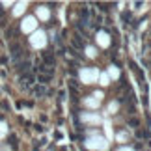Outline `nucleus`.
Segmentation results:
<instances>
[{"instance_id": "1", "label": "nucleus", "mask_w": 151, "mask_h": 151, "mask_svg": "<svg viewBox=\"0 0 151 151\" xmlns=\"http://www.w3.org/2000/svg\"><path fill=\"white\" fill-rule=\"evenodd\" d=\"M84 147L90 151H106L108 149V140L99 132H91L84 140Z\"/></svg>"}, {"instance_id": "2", "label": "nucleus", "mask_w": 151, "mask_h": 151, "mask_svg": "<svg viewBox=\"0 0 151 151\" xmlns=\"http://www.w3.org/2000/svg\"><path fill=\"white\" fill-rule=\"evenodd\" d=\"M78 78L84 84H95L99 78V69L97 67H82L78 71Z\"/></svg>"}, {"instance_id": "3", "label": "nucleus", "mask_w": 151, "mask_h": 151, "mask_svg": "<svg viewBox=\"0 0 151 151\" xmlns=\"http://www.w3.org/2000/svg\"><path fill=\"white\" fill-rule=\"evenodd\" d=\"M30 45L34 49H45L47 47V34L43 30H36L34 34H30Z\"/></svg>"}, {"instance_id": "4", "label": "nucleus", "mask_w": 151, "mask_h": 151, "mask_svg": "<svg viewBox=\"0 0 151 151\" xmlns=\"http://www.w3.org/2000/svg\"><path fill=\"white\" fill-rule=\"evenodd\" d=\"M21 30L24 32V34H34L37 30V19L34 15H28V17H24L22 19V22H21Z\"/></svg>"}, {"instance_id": "5", "label": "nucleus", "mask_w": 151, "mask_h": 151, "mask_svg": "<svg viewBox=\"0 0 151 151\" xmlns=\"http://www.w3.org/2000/svg\"><path fill=\"white\" fill-rule=\"evenodd\" d=\"M80 121H82V123H88V125H101L103 123L101 116L97 112H82L80 114Z\"/></svg>"}, {"instance_id": "6", "label": "nucleus", "mask_w": 151, "mask_h": 151, "mask_svg": "<svg viewBox=\"0 0 151 151\" xmlns=\"http://www.w3.org/2000/svg\"><path fill=\"white\" fill-rule=\"evenodd\" d=\"M95 39H97V45H99L101 49H106V47H110V36L104 30H99L97 32V36H95Z\"/></svg>"}, {"instance_id": "7", "label": "nucleus", "mask_w": 151, "mask_h": 151, "mask_svg": "<svg viewBox=\"0 0 151 151\" xmlns=\"http://www.w3.org/2000/svg\"><path fill=\"white\" fill-rule=\"evenodd\" d=\"M36 19H39V21H49L50 19V9L47 8V6H39V8L36 9Z\"/></svg>"}, {"instance_id": "8", "label": "nucleus", "mask_w": 151, "mask_h": 151, "mask_svg": "<svg viewBox=\"0 0 151 151\" xmlns=\"http://www.w3.org/2000/svg\"><path fill=\"white\" fill-rule=\"evenodd\" d=\"M99 104H101V101H97V99H93V97H84V106L86 108H90V110H97L99 108Z\"/></svg>"}, {"instance_id": "9", "label": "nucleus", "mask_w": 151, "mask_h": 151, "mask_svg": "<svg viewBox=\"0 0 151 151\" xmlns=\"http://www.w3.org/2000/svg\"><path fill=\"white\" fill-rule=\"evenodd\" d=\"M106 75H108V78H110V80H118V78H119V75H121V71H119V67H116V65H108Z\"/></svg>"}, {"instance_id": "10", "label": "nucleus", "mask_w": 151, "mask_h": 151, "mask_svg": "<svg viewBox=\"0 0 151 151\" xmlns=\"http://www.w3.org/2000/svg\"><path fill=\"white\" fill-rule=\"evenodd\" d=\"M13 6H15V8H13V15H15V17H21V15L26 11L28 2H17V4H13Z\"/></svg>"}, {"instance_id": "11", "label": "nucleus", "mask_w": 151, "mask_h": 151, "mask_svg": "<svg viewBox=\"0 0 151 151\" xmlns=\"http://www.w3.org/2000/svg\"><path fill=\"white\" fill-rule=\"evenodd\" d=\"M97 80H99V84L103 86V88H106V86L112 82V80L108 78V75H106V73H99V78H97Z\"/></svg>"}, {"instance_id": "12", "label": "nucleus", "mask_w": 151, "mask_h": 151, "mask_svg": "<svg viewBox=\"0 0 151 151\" xmlns=\"http://www.w3.org/2000/svg\"><path fill=\"white\" fill-rule=\"evenodd\" d=\"M118 110H119V103L118 101H112L108 104V114H116Z\"/></svg>"}, {"instance_id": "13", "label": "nucleus", "mask_w": 151, "mask_h": 151, "mask_svg": "<svg viewBox=\"0 0 151 151\" xmlns=\"http://www.w3.org/2000/svg\"><path fill=\"white\" fill-rule=\"evenodd\" d=\"M86 56H88V58H95L97 56V49L91 47V45H88V47H86Z\"/></svg>"}, {"instance_id": "14", "label": "nucleus", "mask_w": 151, "mask_h": 151, "mask_svg": "<svg viewBox=\"0 0 151 151\" xmlns=\"http://www.w3.org/2000/svg\"><path fill=\"white\" fill-rule=\"evenodd\" d=\"M6 134H8V123H6V121H0V140H2Z\"/></svg>"}, {"instance_id": "15", "label": "nucleus", "mask_w": 151, "mask_h": 151, "mask_svg": "<svg viewBox=\"0 0 151 151\" xmlns=\"http://www.w3.org/2000/svg\"><path fill=\"white\" fill-rule=\"evenodd\" d=\"M91 97H93V99H97V101H101L104 95H103V91H99V90H97V91H93V95H91Z\"/></svg>"}, {"instance_id": "16", "label": "nucleus", "mask_w": 151, "mask_h": 151, "mask_svg": "<svg viewBox=\"0 0 151 151\" xmlns=\"http://www.w3.org/2000/svg\"><path fill=\"white\" fill-rule=\"evenodd\" d=\"M116 138H118V142H125V140H127V134H123V132H121V134H118Z\"/></svg>"}, {"instance_id": "17", "label": "nucleus", "mask_w": 151, "mask_h": 151, "mask_svg": "<svg viewBox=\"0 0 151 151\" xmlns=\"http://www.w3.org/2000/svg\"><path fill=\"white\" fill-rule=\"evenodd\" d=\"M118 151H134V149H132L131 146H121V147H119Z\"/></svg>"}]
</instances>
